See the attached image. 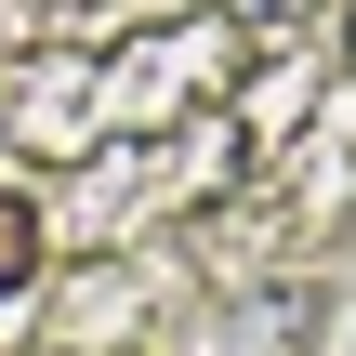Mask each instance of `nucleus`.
I'll return each mask as SVG.
<instances>
[{
    "label": "nucleus",
    "mask_w": 356,
    "mask_h": 356,
    "mask_svg": "<svg viewBox=\"0 0 356 356\" xmlns=\"http://www.w3.org/2000/svg\"><path fill=\"white\" fill-rule=\"evenodd\" d=\"M343 53H356V13H343Z\"/></svg>",
    "instance_id": "nucleus-1"
}]
</instances>
